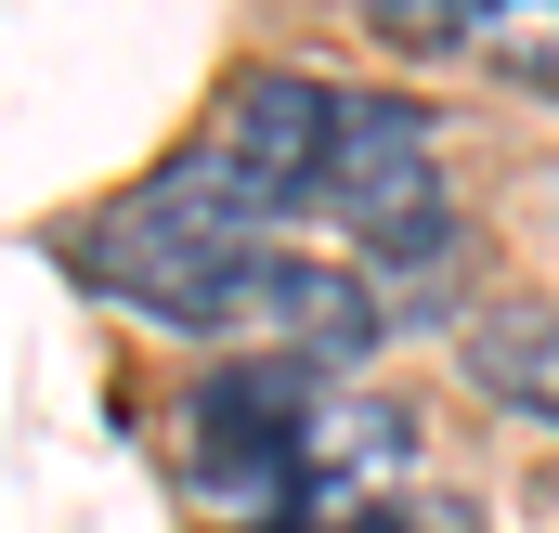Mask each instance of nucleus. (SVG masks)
<instances>
[{
  "instance_id": "1",
  "label": "nucleus",
  "mask_w": 559,
  "mask_h": 533,
  "mask_svg": "<svg viewBox=\"0 0 559 533\" xmlns=\"http://www.w3.org/2000/svg\"><path fill=\"white\" fill-rule=\"evenodd\" d=\"M274 248V222L248 209V196H222L195 156H169L156 182H131L92 235H79V273L105 286V299H131L143 325H209V299H222V273L235 261H261Z\"/></svg>"
},
{
  "instance_id": "2",
  "label": "nucleus",
  "mask_w": 559,
  "mask_h": 533,
  "mask_svg": "<svg viewBox=\"0 0 559 533\" xmlns=\"http://www.w3.org/2000/svg\"><path fill=\"white\" fill-rule=\"evenodd\" d=\"M365 261L429 273L455 248V182H442V143H429L417 105L391 92H338V131H325V196H312Z\"/></svg>"
},
{
  "instance_id": "3",
  "label": "nucleus",
  "mask_w": 559,
  "mask_h": 533,
  "mask_svg": "<svg viewBox=\"0 0 559 533\" xmlns=\"http://www.w3.org/2000/svg\"><path fill=\"white\" fill-rule=\"evenodd\" d=\"M325 131H338V92H325V79H299V66H248V79L209 105L195 169H209L222 196H248L261 222H286V209L325 196Z\"/></svg>"
},
{
  "instance_id": "4",
  "label": "nucleus",
  "mask_w": 559,
  "mask_h": 533,
  "mask_svg": "<svg viewBox=\"0 0 559 533\" xmlns=\"http://www.w3.org/2000/svg\"><path fill=\"white\" fill-rule=\"evenodd\" d=\"M195 339H261V365L325 378V365H365L378 352V286L338 273V261H299V248H261V261L222 273V299H209Z\"/></svg>"
},
{
  "instance_id": "5",
  "label": "nucleus",
  "mask_w": 559,
  "mask_h": 533,
  "mask_svg": "<svg viewBox=\"0 0 559 533\" xmlns=\"http://www.w3.org/2000/svg\"><path fill=\"white\" fill-rule=\"evenodd\" d=\"M195 482L209 495H312V378L299 365H222L195 391Z\"/></svg>"
},
{
  "instance_id": "6",
  "label": "nucleus",
  "mask_w": 559,
  "mask_h": 533,
  "mask_svg": "<svg viewBox=\"0 0 559 533\" xmlns=\"http://www.w3.org/2000/svg\"><path fill=\"white\" fill-rule=\"evenodd\" d=\"M378 39H429V52H468L495 79H534L559 92V0H365Z\"/></svg>"
},
{
  "instance_id": "7",
  "label": "nucleus",
  "mask_w": 559,
  "mask_h": 533,
  "mask_svg": "<svg viewBox=\"0 0 559 533\" xmlns=\"http://www.w3.org/2000/svg\"><path fill=\"white\" fill-rule=\"evenodd\" d=\"M468 378L508 403V416H547L559 429V299H508L468 325Z\"/></svg>"
}]
</instances>
